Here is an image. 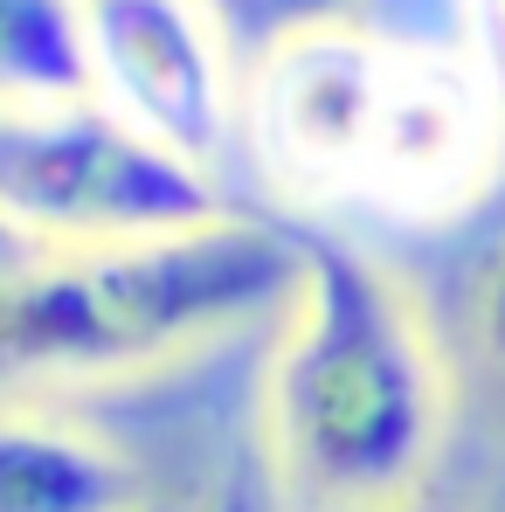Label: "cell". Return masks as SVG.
I'll list each match as a JSON object with an SVG mask.
<instances>
[{"instance_id": "6da1fadb", "label": "cell", "mask_w": 505, "mask_h": 512, "mask_svg": "<svg viewBox=\"0 0 505 512\" xmlns=\"http://www.w3.org/2000/svg\"><path fill=\"white\" fill-rule=\"evenodd\" d=\"M250 146L312 208L443 229L492 187L505 132L492 77L450 42L326 21L263 49Z\"/></svg>"}, {"instance_id": "7a4b0ae2", "label": "cell", "mask_w": 505, "mask_h": 512, "mask_svg": "<svg viewBox=\"0 0 505 512\" xmlns=\"http://www.w3.org/2000/svg\"><path fill=\"white\" fill-rule=\"evenodd\" d=\"M298 298L284 215H229L187 236L42 250L0 236V388L153 367Z\"/></svg>"}, {"instance_id": "3957f363", "label": "cell", "mask_w": 505, "mask_h": 512, "mask_svg": "<svg viewBox=\"0 0 505 512\" xmlns=\"http://www.w3.org/2000/svg\"><path fill=\"white\" fill-rule=\"evenodd\" d=\"M291 222L298 326L277 353V457L319 506H388L422 478L443 429V374L409 298L326 222Z\"/></svg>"}, {"instance_id": "277c9868", "label": "cell", "mask_w": 505, "mask_h": 512, "mask_svg": "<svg viewBox=\"0 0 505 512\" xmlns=\"http://www.w3.org/2000/svg\"><path fill=\"white\" fill-rule=\"evenodd\" d=\"M250 215L215 173L187 167L111 104L0 111V236L42 250H97L187 236Z\"/></svg>"}, {"instance_id": "5b68a950", "label": "cell", "mask_w": 505, "mask_h": 512, "mask_svg": "<svg viewBox=\"0 0 505 512\" xmlns=\"http://www.w3.org/2000/svg\"><path fill=\"white\" fill-rule=\"evenodd\" d=\"M97 97L187 167L229 160V49L208 0H84Z\"/></svg>"}, {"instance_id": "8992f818", "label": "cell", "mask_w": 505, "mask_h": 512, "mask_svg": "<svg viewBox=\"0 0 505 512\" xmlns=\"http://www.w3.org/2000/svg\"><path fill=\"white\" fill-rule=\"evenodd\" d=\"M0 512H139V485L77 429L0 416Z\"/></svg>"}, {"instance_id": "52a82bcc", "label": "cell", "mask_w": 505, "mask_h": 512, "mask_svg": "<svg viewBox=\"0 0 505 512\" xmlns=\"http://www.w3.org/2000/svg\"><path fill=\"white\" fill-rule=\"evenodd\" d=\"M97 97L84 0H0V111Z\"/></svg>"}, {"instance_id": "ba28073f", "label": "cell", "mask_w": 505, "mask_h": 512, "mask_svg": "<svg viewBox=\"0 0 505 512\" xmlns=\"http://www.w3.org/2000/svg\"><path fill=\"white\" fill-rule=\"evenodd\" d=\"M215 21L263 35V42H284L298 28H326V21H360V28H388L374 0H208Z\"/></svg>"}, {"instance_id": "9c48e42d", "label": "cell", "mask_w": 505, "mask_h": 512, "mask_svg": "<svg viewBox=\"0 0 505 512\" xmlns=\"http://www.w3.org/2000/svg\"><path fill=\"white\" fill-rule=\"evenodd\" d=\"M471 284H478V353H485V367H492V381L505 395V222L492 229Z\"/></svg>"}, {"instance_id": "30bf717a", "label": "cell", "mask_w": 505, "mask_h": 512, "mask_svg": "<svg viewBox=\"0 0 505 512\" xmlns=\"http://www.w3.org/2000/svg\"><path fill=\"white\" fill-rule=\"evenodd\" d=\"M201 512H277V485H270V464H263V450H236L229 464H222V478L208 485V506Z\"/></svg>"}, {"instance_id": "8fae6325", "label": "cell", "mask_w": 505, "mask_h": 512, "mask_svg": "<svg viewBox=\"0 0 505 512\" xmlns=\"http://www.w3.org/2000/svg\"><path fill=\"white\" fill-rule=\"evenodd\" d=\"M478 7H485V28L499 35V49H505V0H478Z\"/></svg>"}, {"instance_id": "7c38bea8", "label": "cell", "mask_w": 505, "mask_h": 512, "mask_svg": "<svg viewBox=\"0 0 505 512\" xmlns=\"http://www.w3.org/2000/svg\"><path fill=\"white\" fill-rule=\"evenodd\" d=\"M139 512H160V506H139Z\"/></svg>"}]
</instances>
